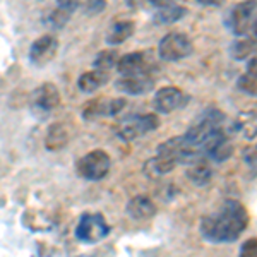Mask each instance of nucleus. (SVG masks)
Returning a JSON list of instances; mask_svg holds the SVG:
<instances>
[{
	"label": "nucleus",
	"mask_w": 257,
	"mask_h": 257,
	"mask_svg": "<svg viewBox=\"0 0 257 257\" xmlns=\"http://www.w3.org/2000/svg\"><path fill=\"white\" fill-rule=\"evenodd\" d=\"M248 226L245 206L235 199H226L219 208L201 219V235L213 243L235 242Z\"/></svg>",
	"instance_id": "nucleus-1"
},
{
	"label": "nucleus",
	"mask_w": 257,
	"mask_h": 257,
	"mask_svg": "<svg viewBox=\"0 0 257 257\" xmlns=\"http://www.w3.org/2000/svg\"><path fill=\"white\" fill-rule=\"evenodd\" d=\"M225 118H226V115L223 110H218V108L204 110L192 123H190L189 131L184 134L185 143H187L190 148L202 153V148H204L206 141H208L214 132L221 131V125H223V122H225ZM202 155H204V153H202Z\"/></svg>",
	"instance_id": "nucleus-2"
},
{
	"label": "nucleus",
	"mask_w": 257,
	"mask_h": 257,
	"mask_svg": "<svg viewBox=\"0 0 257 257\" xmlns=\"http://www.w3.org/2000/svg\"><path fill=\"white\" fill-rule=\"evenodd\" d=\"M257 9V2H242L233 6L225 14V26L226 30L235 36H245L248 30H252L254 24V12Z\"/></svg>",
	"instance_id": "nucleus-3"
},
{
	"label": "nucleus",
	"mask_w": 257,
	"mask_h": 257,
	"mask_svg": "<svg viewBox=\"0 0 257 257\" xmlns=\"http://www.w3.org/2000/svg\"><path fill=\"white\" fill-rule=\"evenodd\" d=\"M192 40L184 33L177 31L165 35L158 45V53L165 62H178L182 59H187L192 53Z\"/></svg>",
	"instance_id": "nucleus-4"
},
{
	"label": "nucleus",
	"mask_w": 257,
	"mask_h": 257,
	"mask_svg": "<svg viewBox=\"0 0 257 257\" xmlns=\"http://www.w3.org/2000/svg\"><path fill=\"white\" fill-rule=\"evenodd\" d=\"M110 156L103 149H94V151H89L88 155L79 160L77 172L86 180L98 182L106 177V173L110 172Z\"/></svg>",
	"instance_id": "nucleus-5"
},
{
	"label": "nucleus",
	"mask_w": 257,
	"mask_h": 257,
	"mask_svg": "<svg viewBox=\"0 0 257 257\" xmlns=\"http://www.w3.org/2000/svg\"><path fill=\"white\" fill-rule=\"evenodd\" d=\"M160 125V118L156 113H144L128 117L120 123L118 136L125 141H134L141 136L148 134L151 131H156Z\"/></svg>",
	"instance_id": "nucleus-6"
},
{
	"label": "nucleus",
	"mask_w": 257,
	"mask_h": 257,
	"mask_svg": "<svg viewBox=\"0 0 257 257\" xmlns=\"http://www.w3.org/2000/svg\"><path fill=\"white\" fill-rule=\"evenodd\" d=\"M110 226L101 214H84L81 218L79 225L76 228V235L81 242L96 243L108 235Z\"/></svg>",
	"instance_id": "nucleus-7"
},
{
	"label": "nucleus",
	"mask_w": 257,
	"mask_h": 257,
	"mask_svg": "<svg viewBox=\"0 0 257 257\" xmlns=\"http://www.w3.org/2000/svg\"><path fill=\"white\" fill-rule=\"evenodd\" d=\"M60 103V93L50 82H45L40 88H36L31 94V108L36 115L47 117L53 108H57Z\"/></svg>",
	"instance_id": "nucleus-8"
},
{
	"label": "nucleus",
	"mask_w": 257,
	"mask_h": 257,
	"mask_svg": "<svg viewBox=\"0 0 257 257\" xmlns=\"http://www.w3.org/2000/svg\"><path fill=\"white\" fill-rule=\"evenodd\" d=\"M189 101L187 94L182 89L175 88V86H165L156 91L155 94V108L160 113H172L173 110L185 106V103Z\"/></svg>",
	"instance_id": "nucleus-9"
},
{
	"label": "nucleus",
	"mask_w": 257,
	"mask_h": 257,
	"mask_svg": "<svg viewBox=\"0 0 257 257\" xmlns=\"http://www.w3.org/2000/svg\"><path fill=\"white\" fill-rule=\"evenodd\" d=\"M149 65H151V57L148 52H132L117 62V70L123 77L143 76V74H148Z\"/></svg>",
	"instance_id": "nucleus-10"
},
{
	"label": "nucleus",
	"mask_w": 257,
	"mask_h": 257,
	"mask_svg": "<svg viewBox=\"0 0 257 257\" xmlns=\"http://www.w3.org/2000/svg\"><path fill=\"white\" fill-rule=\"evenodd\" d=\"M57 50H59V41H57L55 36H52V35L40 36V38L31 45L30 60L35 65H47L48 62H52L53 57L57 55Z\"/></svg>",
	"instance_id": "nucleus-11"
},
{
	"label": "nucleus",
	"mask_w": 257,
	"mask_h": 257,
	"mask_svg": "<svg viewBox=\"0 0 257 257\" xmlns=\"http://www.w3.org/2000/svg\"><path fill=\"white\" fill-rule=\"evenodd\" d=\"M127 101L123 98H115V99H94V101H89L88 105L82 110V115L88 118L93 117H99V115H105V117H110V115H117L118 111H122L125 108Z\"/></svg>",
	"instance_id": "nucleus-12"
},
{
	"label": "nucleus",
	"mask_w": 257,
	"mask_h": 257,
	"mask_svg": "<svg viewBox=\"0 0 257 257\" xmlns=\"http://www.w3.org/2000/svg\"><path fill=\"white\" fill-rule=\"evenodd\" d=\"M151 4L158 7V11L153 16V21L156 24H161V26L177 23V21H180L187 14V9L184 6H178V4L173 2H151Z\"/></svg>",
	"instance_id": "nucleus-13"
},
{
	"label": "nucleus",
	"mask_w": 257,
	"mask_h": 257,
	"mask_svg": "<svg viewBox=\"0 0 257 257\" xmlns=\"http://www.w3.org/2000/svg\"><path fill=\"white\" fill-rule=\"evenodd\" d=\"M153 79L149 74L143 76H127L117 81V89L127 94H144L153 89Z\"/></svg>",
	"instance_id": "nucleus-14"
},
{
	"label": "nucleus",
	"mask_w": 257,
	"mask_h": 257,
	"mask_svg": "<svg viewBox=\"0 0 257 257\" xmlns=\"http://www.w3.org/2000/svg\"><path fill=\"white\" fill-rule=\"evenodd\" d=\"M127 213L132 219H149L155 216L156 204L148 196H136L128 201Z\"/></svg>",
	"instance_id": "nucleus-15"
},
{
	"label": "nucleus",
	"mask_w": 257,
	"mask_h": 257,
	"mask_svg": "<svg viewBox=\"0 0 257 257\" xmlns=\"http://www.w3.org/2000/svg\"><path fill=\"white\" fill-rule=\"evenodd\" d=\"M185 175L190 180V184L197 185V187H204V185H208L211 182V178H213V168L209 167L206 158H202L196 161V163L189 165Z\"/></svg>",
	"instance_id": "nucleus-16"
},
{
	"label": "nucleus",
	"mask_w": 257,
	"mask_h": 257,
	"mask_svg": "<svg viewBox=\"0 0 257 257\" xmlns=\"http://www.w3.org/2000/svg\"><path fill=\"white\" fill-rule=\"evenodd\" d=\"M136 24L132 21H117L115 24H111V28L108 30V35H106V43L108 45H120L123 41H127L134 35Z\"/></svg>",
	"instance_id": "nucleus-17"
},
{
	"label": "nucleus",
	"mask_w": 257,
	"mask_h": 257,
	"mask_svg": "<svg viewBox=\"0 0 257 257\" xmlns=\"http://www.w3.org/2000/svg\"><path fill=\"white\" fill-rule=\"evenodd\" d=\"M230 57L233 60H247L255 55L257 52V40L254 38H238L228 48Z\"/></svg>",
	"instance_id": "nucleus-18"
},
{
	"label": "nucleus",
	"mask_w": 257,
	"mask_h": 257,
	"mask_svg": "<svg viewBox=\"0 0 257 257\" xmlns=\"http://www.w3.org/2000/svg\"><path fill=\"white\" fill-rule=\"evenodd\" d=\"M108 81V74L106 72H101V70H89V72L82 74L79 77V81H77V86H79V89L82 93H94L96 89L101 88L105 82Z\"/></svg>",
	"instance_id": "nucleus-19"
},
{
	"label": "nucleus",
	"mask_w": 257,
	"mask_h": 257,
	"mask_svg": "<svg viewBox=\"0 0 257 257\" xmlns=\"http://www.w3.org/2000/svg\"><path fill=\"white\" fill-rule=\"evenodd\" d=\"M69 143V134L67 128L62 123H53L50 125L47 136H45V146L50 151H59V149L65 148V144Z\"/></svg>",
	"instance_id": "nucleus-20"
},
{
	"label": "nucleus",
	"mask_w": 257,
	"mask_h": 257,
	"mask_svg": "<svg viewBox=\"0 0 257 257\" xmlns=\"http://www.w3.org/2000/svg\"><path fill=\"white\" fill-rule=\"evenodd\" d=\"M231 131L240 132V134L247 139L257 138V113L247 111V113L238 115L237 120H235V125L231 127Z\"/></svg>",
	"instance_id": "nucleus-21"
},
{
	"label": "nucleus",
	"mask_w": 257,
	"mask_h": 257,
	"mask_svg": "<svg viewBox=\"0 0 257 257\" xmlns=\"http://www.w3.org/2000/svg\"><path fill=\"white\" fill-rule=\"evenodd\" d=\"M175 167H177V163L173 160L167 158V156L156 155L155 158L146 161V165H144V172H146L149 177H161V175H167V173H170Z\"/></svg>",
	"instance_id": "nucleus-22"
},
{
	"label": "nucleus",
	"mask_w": 257,
	"mask_h": 257,
	"mask_svg": "<svg viewBox=\"0 0 257 257\" xmlns=\"http://www.w3.org/2000/svg\"><path fill=\"white\" fill-rule=\"evenodd\" d=\"M117 59H118V53L115 52V50H103V52H99L96 55L93 65L96 70L106 72V70H110L113 65H117V62H118Z\"/></svg>",
	"instance_id": "nucleus-23"
},
{
	"label": "nucleus",
	"mask_w": 257,
	"mask_h": 257,
	"mask_svg": "<svg viewBox=\"0 0 257 257\" xmlns=\"http://www.w3.org/2000/svg\"><path fill=\"white\" fill-rule=\"evenodd\" d=\"M231 153H233V146H231L230 139L225 138L223 141H219L213 149H211L208 156H211L214 161H225V160L230 158Z\"/></svg>",
	"instance_id": "nucleus-24"
},
{
	"label": "nucleus",
	"mask_w": 257,
	"mask_h": 257,
	"mask_svg": "<svg viewBox=\"0 0 257 257\" xmlns=\"http://www.w3.org/2000/svg\"><path fill=\"white\" fill-rule=\"evenodd\" d=\"M237 88L248 96H257V77L242 74L237 79Z\"/></svg>",
	"instance_id": "nucleus-25"
},
{
	"label": "nucleus",
	"mask_w": 257,
	"mask_h": 257,
	"mask_svg": "<svg viewBox=\"0 0 257 257\" xmlns=\"http://www.w3.org/2000/svg\"><path fill=\"white\" fill-rule=\"evenodd\" d=\"M238 257H257V238H247L245 242L242 243L238 252Z\"/></svg>",
	"instance_id": "nucleus-26"
},
{
	"label": "nucleus",
	"mask_w": 257,
	"mask_h": 257,
	"mask_svg": "<svg viewBox=\"0 0 257 257\" xmlns=\"http://www.w3.org/2000/svg\"><path fill=\"white\" fill-rule=\"evenodd\" d=\"M243 160H245L247 163H255L257 161V144H252V146H248L245 149V153H243Z\"/></svg>",
	"instance_id": "nucleus-27"
},
{
	"label": "nucleus",
	"mask_w": 257,
	"mask_h": 257,
	"mask_svg": "<svg viewBox=\"0 0 257 257\" xmlns=\"http://www.w3.org/2000/svg\"><path fill=\"white\" fill-rule=\"evenodd\" d=\"M245 74L257 77V55H254V57H250V59H248V62H247V72Z\"/></svg>",
	"instance_id": "nucleus-28"
},
{
	"label": "nucleus",
	"mask_w": 257,
	"mask_h": 257,
	"mask_svg": "<svg viewBox=\"0 0 257 257\" xmlns=\"http://www.w3.org/2000/svg\"><path fill=\"white\" fill-rule=\"evenodd\" d=\"M199 4H201V6H211V7H219L221 6V2H214V0H199Z\"/></svg>",
	"instance_id": "nucleus-29"
},
{
	"label": "nucleus",
	"mask_w": 257,
	"mask_h": 257,
	"mask_svg": "<svg viewBox=\"0 0 257 257\" xmlns=\"http://www.w3.org/2000/svg\"><path fill=\"white\" fill-rule=\"evenodd\" d=\"M252 30H254V35L257 36V19L254 21V24H252Z\"/></svg>",
	"instance_id": "nucleus-30"
}]
</instances>
